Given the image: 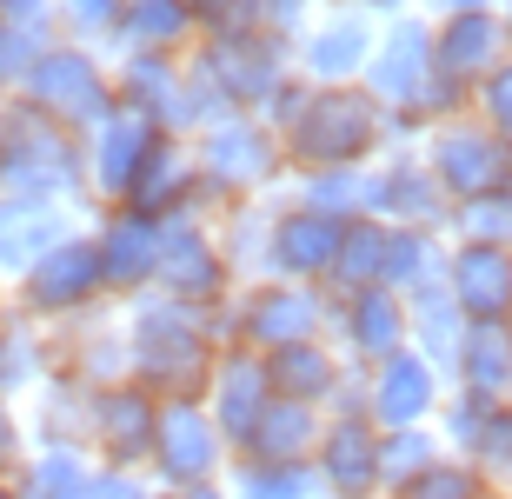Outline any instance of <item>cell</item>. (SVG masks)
<instances>
[{"label": "cell", "mask_w": 512, "mask_h": 499, "mask_svg": "<svg viewBox=\"0 0 512 499\" xmlns=\"http://www.w3.org/2000/svg\"><path fill=\"white\" fill-rule=\"evenodd\" d=\"M439 453H446V440H439L433 426H393V433H380V486H386V499L406 493Z\"/></svg>", "instance_id": "41"}, {"label": "cell", "mask_w": 512, "mask_h": 499, "mask_svg": "<svg viewBox=\"0 0 512 499\" xmlns=\"http://www.w3.org/2000/svg\"><path fill=\"white\" fill-rule=\"evenodd\" d=\"M127 213H140V220H173V213H200V167H193L187 140H153L147 167L133 173L127 200H120Z\"/></svg>", "instance_id": "27"}, {"label": "cell", "mask_w": 512, "mask_h": 499, "mask_svg": "<svg viewBox=\"0 0 512 499\" xmlns=\"http://www.w3.org/2000/svg\"><path fill=\"white\" fill-rule=\"evenodd\" d=\"M94 213L47 207V200H0V287H14L40 253H54L67 233H80Z\"/></svg>", "instance_id": "25"}, {"label": "cell", "mask_w": 512, "mask_h": 499, "mask_svg": "<svg viewBox=\"0 0 512 499\" xmlns=\"http://www.w3.org/2000/svg\"><path fill=\"white\" fill-rule=\"evenodd\" d=\"M326 313H333V293L326 287H306V280H247L220 307H207V327L220 346L273 353V346H293V340H320Z\"/></svg>", "instance_id": "5"}, {"label": "cell", "mask_w": 512, "mask_h": 499, "mask_svg": "<svg viewBox=\"0 0 512 499\" xmlns=\"http://www.w3.org/2000/svg\"><path fill=\"white\" fill-rule=\"evenodd\" d=\"M366 220H386V227H419V233H446L453 200H446V193H439V180L426 173L419 147H386V154L366 167Z\"/></svg>", "instance_id": "15"}, {"label": "cell", "mask_w": 512, "mask_h": 499, "mask_svg": "<svg viewBox=\"0 0 512 499\" xmlns=\"http://www.w3.org/2000/svg\"><path fill=\"white\" fill-rule=\"evenodd\" d=\"M326 340L340 346V360H346V366H380L386 353H399V346H406V300H399L393 287L333 293Z\"/></svg>", "instance_id": "19"}, {"label": "cell", "mask_w": 512, "mask_h": 499, "mask_svg": "<svg viewBox=\"0 0 512 499\" xmlns=\"http://www.w3.org/2000/svg\"><path fill=\"white\" fill-rule=\"evenodd\" d=\"M140 499H187V493H173V486H153L147 480V493H140Z\"/></svg>", "instance_id": "57"}, {"label": "cell", "mask_w": 512, "mask_h": 499, "mask_svg": "<svg viewBox=\"0 0 512 499\" xmlns=\"http://www.w3.org/2000/svg\"><path fill=\"white\" fill-rule=\"evenodd\" d=\"M426 7V20H439V14H479V7H506V0H419Z\"/></svg>", "instance_id": "54"}, {"label": "cell", "mask_w": 512, "mask_h": 499, "mask_svg": "<svg viewBox=\"0 0 512 499\" xmlns=\"http://www.w3.org/2000/svg\"><path fill=\"white\" fill-rule=\"evenodd\" d=\"M320 7H366V0H320Z\"/></svg>", "instance_id": "58"}, {"label": "cell", "mask_w": 512, "mask_h": 499, "mask_svg": "<svg viewBox=\"0 0 512 499\" xmlns=\"http://www.w3.org/2000/svg\"><path fill=\"white\" fill-rule=\"evenodd\" d=\"M419 0H366V14L373 20H393V14H413Z\"/></svg>", "instance_id": "55"}, {"label": "cell", "mask_w": 512, "mask_h": 499, "mask_svg": "<svg viewBox=\"0 0 512 499\" xmlns=\"http://www.w3.org/2000/svg\"><path fill=\"white\" fill-rule=\"evenodd\" d=\"M233 466V446L220 440V426L200 400H160V426H153L147 480L193 493V486H220Z\"/></svg>", "instance_id": "10"}, {"label": "cell", "mask_w": 512, "mask_h": 499, "mask_svg": "<svg viewBox=\"0 0 512 499\" xmlns=\"http://www.w3.org/2000/svg\"><path fill=\"white\" fill-rule=\"evenodd\" d=\"M227 499H320V480H313V466L233 460L227 466Z\"/></svg>", "instance_id": "42"}, {"label": "cell", "mask_w": 512, "mask_h": 499, "mask_svg": "<svg viewBox=\"0 0 512 499\" xmlns=\"http://www.w3.org/2000/svg\"><path fill=\"white\" fill-rule=\"evenodd\" d=\"M120 320H127V380H140L153 400H200L207 393L220 340L200 307H180L147 287L120 300Z\"/></svg>", "instance_id": "1"}, {"label": "cell", "mask_w": 512, "mask_h": 499, "mask_svg": "<svg viewBox=\"0 0 512 499\" xmlns=\"http://www.w3.org/2000/svg\"><path fill=\"white\" fill-rule=\"evenodd\" d=\"M313 480L320 499H386L380 486V426L366 413H326L320 446H313Z\"/></svg>", "instance_id": "17"}, {"label": "cell", "mask_w": 512, "mask_h": 499, "mask_svg": "<svg viewBox=\"0 0 512 499\" xmlns=\"http://www.w3.org/2000/svg\"><path fill=\"white\" fill-rule=\"evenodd\" d=\"M473 120L486 127V134H499L512 147V60H499L493 74L473 87Z\"/></svg>", "instance_id": "48"}, {"label": "cell", "mask_w": 512, "mask_h": 499, "mask_svg": "<svg viewBox=\"0 0 512 499\" xmlns=\"http://www.w3.org/2000/svg\"><path fill=\"white\" fill-rule=\"evenodd\" d=\"M499 27H506V60H512V0L499 7Z\"/></svg>", "instance_id": "56"}, {"label": "cell", "mask_w": 512, "mask_h": 499, "mask_svg": "<svg viewBox=\"0 0 512 499\" xmlns=\"http://www.w3.org/2000/svg\"><path fill=\"white\" fill-rule=\"evenodd\" d=\"M47 373H54V366H47V327L20 320V313L0 300V393H7V400H27Z\"/></svg>", "instance_id": "38"}, {"label": "cell", "mask_w": 512, "mask_h": 499, "mask_svg": "<svg viewBox=\"0 0 512 499\" xmlns=\"http://www.w3.org/2000/svg\"><path fill=\"white\" fill-rule=\"evenodd\" d=\"M306 100H313V80L286 74L280 87H273V100H266V107H260V120H266V127H273V134H286V127H293V120L306 114Z\"/></svg>", "instance_id": "50"}, {"label": "cell", "mask_w": 512, "mask_h": 499, "mask_svg": "<svg viewBox=\"0 0 512 499\" xmlns=\"http://www.w3.org/2000/svg\"><path fill=\"white\" fill-rule=\"evenodd\" d=\"M273 207L280 193L266 200H233L227 213H213V240L227 253V273L247 287V280H266V233H273Z\"/></svg>", "instance_id": "35"}, {"label": "cell", "mask_w": 512, "mask_h": 499, "mask_svg": "<svg viewBox=\"0 0 512 499\" xmlns=\"http://www.w3.org/2000/svg\"><path fill=\"white\" fill-rule=\"evenodd\" d=\"M506 333H512V313H506Z\"/></svg>", "instance_id": "62"}, {"label": "cell", "mask_w": 512, "mask_h": 499, "mask_svg": "<svg viewBox=\"0 0 512 499\" xmlns=\"http://www.w3.org/2000/svg\"><path fill=\"white\" fill-rule=\"evenodd\" d=\"M94 453L87 446H27V460L14 466L20 499H87L94 486Z\"/></svg>", "instance_id": "37"}, {"label": "cell", "mask_w": 512, "mask_h": 499, "mask_svg": "<svg viewBox=\"0 0 512 499\" xmlns=\"http://www.w3.org/2000/svg\"><path fill=\"white\" fill-rule=\"evenodd\" d=\"M433 80V20L426 14H393L380 20L373 34V60H366L360 87L386 107L393 120V147H419V127H413V107Z\"/></svg>", "instance_id": "7"}, {"label": "cell", "mask_w": 512, "mask_h": 499, "mask_svg": "<svg viewBox=\"0 0 512 499\" xmlns=\"http://www.w3.org/2000/svg\"><path fill=\"white\" fill-rule=\"evenodd\" d=\"M193 167H200V220L227 213L233 200H266L286 193V147L260 114H227L187 140Z\"/></svg>", "instance_id": "4"}, {"label": "cell", "mask_w": 512, "mask_h": 499, "mask_svg": "<svg viewBox=\"0 0 512 499\" xmlns=\"http://www.w3.org/2000/svg\"><path fill=\"white\" fill-rule=\"evenodd\" d=\"M280 147H286V180L326 167H373L393 147V120L360 80L353 87H313L306 114L280 134Z\"/></svg>", "instance_id": "3"}, {"label": "cell", "mask_w": 512, "mask_h": 499, "mask_svg": "<svg viewBox=\"0 0 512 499\" xmlns=\"http://www.w3.org/2000/svg\"><path fill=\"white\" fill-rule=\"evenodd\" d=\"M193 14V27H200V40L207 34H253L260 27V0H180Z\"/></svg>", "instance_id": "49"}, {"label": "cell", "mask_w": 512, "mask_h": 499, "mask_svg": "<svg viewBox=\"0 0 512 499\" xmlns=\"http://www.w3.org/2000/svg\"><path fill=\"white\" fill-rule=\"evenodd\" d=\"M419 160H426V173L439 180V193H446L453 207L459 200H486V193H499L506 173H512V147L499 134H486L473 114L426 127V134H419Z\"/></svg>", "instance_id": "11"}, {"label": "cell", "mask_w": 512, "mask_h": 499, "mask_svg": "<svg viewBox=\"0 0 512 499\" xmlns=\"http://www.w3.org/2000/svg\"><path fill=\"white\" fill-rule=\"evenodd\" d=\"M193 40H200V27H193V14L180 0H127L107 60L114 54H193Z\"/></svg>", "instance_id": "32"}, {"label": "cell", "mask_w": 512, "mask_h": 499, "mask_svg": "<svg viewBox=\"0 0 512 499\" xmlns=\"http://www.w3.org/2000/svg\"><path fill=\"white\" fill-rule=\"evenodd\" d=\"M453 386L459 393H473V400H512V333L506 320H479L466 327L459 340V360H453Z\"/></svg>", "instance_id": "33"}, {"label": "cell", "mask_w": 512, "mask_h": 499, "mask_svg": "<svg viewBox=\"0 0 512 499\" xmlns=\"http://www.w3.org/2000/svg\"><path fill=\"white\" fill-rule=\"evenodd\" d=\"M0 200H47V207L94 213L80 134L20 94H0Z\"/></svg>", "instance_id": "2"}, {"label": "cell", "mask_w": 512, "mask_h": 499, "mask_svg": "<svg viewBox=\"0 0 512 499\" xmlns=\"http://www.w3.org/2000/svg\"><path fill=\"white\" fill-rule=\"evenodd\" d=\"M240 287L227 273V253H220V240H213V220H200V213H173V220H160V260H153V293H167V300H180V307H220L227 293Z\"/></svg>", "instance_id": "12"}, {"label": "cell", "mask_w": 512, "mask_h": 499, "mask_svg": "<svg viewBox=\"0 0 512 499\" xmlns=\"http://www.w3.org/2000/svg\"><path fill=\"white\" fill-rule=\"evenodd\" d=\"M54 40H60V27H14V20H0V94H20L27 67H34Z\"/></svg>", "instance_id": "46"}, {"label": "cell", "mask_w": 512, "mask_h": 499, "mask_svg": "<svg viewBox=\"0 0 512 499\" xmlns=\"http://www.w3.org/2000/svg\"><path fill=\"white\" fill-rule=\"evenodd\" d=\"M486 486H479V473L466 460H453V453H439L426 473H419L406 493H393V499H479Z\"/></svg>", "instance_id": "47"}, {"label": "cell", "mask_w": 512, "mask_h": 499, "mask_svg": "<svg viewBox=\"0 0 512 499\" xmlns=\"http://www.w3.org/2000/svg\"><path fill=\"white\" fill-rule=\"evenodd\" d=\"M466 466L479 473L486 493H512V400H499L493 413H486V433L473 440Z\"/></svg>", "instance_id": "43"}, {"label": "cell", "mask_w": 512, "mask_h": 499, "mask_svg": "<svg viewBox=\"0 0 512 499\" xmlns=\"http://www.w3.org/2000/svg\"><path fill=\"white\" fill-rule=\"evenodd\" d=\"M114 100L127 107V114L153 120L167 140H193L200 134L187 54H114Z\"/></svg>", "instance_id": "13"}, {"label": "cell", "mask_w": 512, "mask_h": 499, "mask_svg": "<svg viewBox=\"0 0 512 499\" xmlns=\"http://www.w3.org/2000/svg\"><path fill=\"white\" fill-rule=\"evenodd\" d=\"M479 499H512V493H479Z\"/></svg>", "instance_id": "61"}, {"label": "cell", "mask_w": 512, "mask_h": 499, "mask_svg": "<svg viewBox=\"0 0 512 499\" xmlns=\"http://www.w3.org/2000/svg\"><path fill=\"white\" fill-rule=\"evenodd\" d=\"M386 220H346L340 227V253H333V273H326V293H360V287H380L386 273Z\"/></svg>", "instance_id": "39"}, {"label": "cell", "mask_w": 512, "mask_h": 499, "mask_svg": "<svg viewBox=\"0 0 512 499\" xmlns=\"http://www.w3.org/2000/svg\"><path fill=\"white\" fill-rule=\"evenodd\" d=\"M286 200L326 213V220H360L366 213V167H326V173H293Z\"/></svg>", "instance_id": "40"}, {"label": "cell", "mask_w": 512, "mask_h": 499, "mask_svg": "<svg viewBox=\"0 0 512 499\" xmlns=\"http://www.w3.org/2000/svg\"><path fill=\"white\" fill-rule=\"evenodd\" d=\"M439 400H446V373L426 366L413 346L386 353L380 366H366V420L393 433V426H433Z\"/></svg>", "instance_id": "20"}, {"label": "cell", "mask_w": 512, "mask_h": 499, "mask_svg": "<svg viewBox=\"0 0 512 499\" xmlns=\"http://www.w3.org/2000/svg\"><path fill=\"white\" fill-rule=\"evenodd\" d=\"M320 426L326 413L320 406H300V400H266V413L253 420V433L240 440L233 460H266V466H306L313 460V446H320Z\"/></svg>", "instance_id": "30"}, {"label": "cell", "mask_w": 512, "mask_h": 499, "mask_svg": "<svg viewBox=\"0 0 512 499\" xmlns=\"http://www.w3.org/2000/svg\"><path fill=\"white\" fill-rule=\"evenodd\" d=\"M0 499H20V493H14V480H0Z\"/></svg>", "instance_id": "59"}, {"label": "cell", "mask_w": 512, "mask_h": 499, "mask_svg": "<svg viewBox=\"0 0 512 499\" xmlns=\"http://www.w3.org/2000/svg\"><path fill=\"white\" fill-rule=\"evenodd\" d=\"M373 14L366 7H326L306 20V34L293 40V74L313 87H353L373 60Z\"/></svg>", "instance_id": "16"}, {"label": "cell", "mask_w": 512, "mask_h": 499, "mask_svg": "<svg viewBox=\"0 0 512 499\" xmlns=\"http://www.w3.org/2000/svg\"><path fill=\"white\" fill-rule=\"evenodd\" d=\"M20 420H27V446H87V433H94V393L47 373L20 400Z\"/></svg>", "instance_id": "31"}, {"label": "cell", "mask_w": 512, "mask_h": 499, "mask_svg": "<svg viewBox=\"0 0 512 499\" xmlns=\"http://www.w3.org/2000/svg\"><path fill=\"white\" fill-rule=\"evenodd\" d=\"M459 340H466V313L453 307V293H446V287L413 293V300H406V346H413L426 366H439V373H446V386H453Z\"/></svg>", "instance_id": "36"}, {"label": "cell", "mask_w": 512, "mask_h": 499, "mask_svg": "<svg viewBox=\"0 0 512 499\" xmlns=\"http://www.w3.org/2000/svg\"><path fill=\"white\" fill-rule=\"evenodd\" d=\"M266 360V380H273V393L280 400H300V406H320L326 413V400L340 393V380H346V360H340V346L326 340H293V346H273V353H260Z\"/></svg>", "instance_id": "29"}, {"label": "cell", "mask_w": 512, "mask_h": 499, "mask_svg": "<svg viewBox=\"0 0 512 499\" xmlns=\"http://www.w3.org/2000/svg\"><path fill=\"white\" fill-rule=\"evenodd\" d=\"M446 240H479V247H512V200L486 193V200H459L446 220Z\"/></svg>", "instance_id": "45"}, {"label": "cell", "mask_w": 512, "mask_h": 499, "mask_svg": "<svg viewBox=\"0 0 512 499\" xmlns=\"http://www.w3.org/2000/svg\"><path fill=\"white\" fill-rule=\"evenodd\" d=\"M120 7L127 0H54V27H60V40L107 54L114 47V27H120Z\"/></svg>", "instance_id": "44"}, {"label": "cell", "mask_w": 512, "mask_h": 499, "mask_svg": "<svg viewBox=\"0 0 512 499\" xmlns=\"http://www.w3.org/2000/svg\"><path fill=\"white\" fill-rule=\"evenodd\" d=\"M446 260H453V240H446V233L393 227V233H386V273H380V287H393L399 300L433 293V287H446Z\"/></svg>", "instance_id": "34"}, {"label": "cell", "mask_w": 512, "mask_h": 499, "mask_svg": "<svg viewBox=\"0 0 512 499\" xmlns=\"http://www.w3.org/2000/svg\"><path fill=\"white\" fill-rule=\"evenodd\" d=\"M340 227L346 220H326V213L286 200L273 207V233H266V280H306V287H326L333 273V253H340Z\"/></svg>", "instance_id": "21"}, {"label": "cell", "mask_w": 512, "mask_h": 499, "mask_svg": "<svg viewBox=\"0 0 512 499\" xmlns=\"http://www.w3.org/2000/svg\"><path fill=\"white\" fill-rule=\"evenodd\" d=\"M266 400H273V380H266V360L253 353V346H220V360H213V380L207 393H200V406L213 413V426H220V440L240 453V440L253 433V420L266 413Z\"/></svg>", "instance_id": "24"}, {"label": "cell", "mask_w": 512, "mask_h": 499, "mask_svg": "<svg viewBox=\"0 0 512 499\" xmlns=\"http://www.w3.org/2000/svg\"><path fill=\"white\" fill-rule=\"evenodd\" d=\"M20 100H34L40 114H54L60 127H74V134H94L100 120L120 107L114 100V60L94 54V47H74V40H54V47L27 67Z\"/></svg>", "instance_id": "8"}, {"label": "cell", "mask_w": 512, "mask_h": 499, "mask_svg": "<svg viewBox=\"0 0 512 499\" xmlns=\"http://www.w3.org/2000/svg\"><path fill=\"white\" fill-rule=\"evenodd\" d=\"M446 293H453V307L466 313V327H479V320H506V313H512V247L453 240Z\"/></svg>", "instance_id": "26"}, {"label": "cell", "mask_w": 512, "mask_h": 499, "mask_svg": "<svg viewBox=\"0 0 512 499\" xmlns=\"http://www.w3.org/2000/svg\"><path fill=\"white\" fill-rule=\"evenodd\" d=\"M47 366H54V380H74L87 393L127 380V320H120V300L47 327Z\"/></svg>", "instance_id": "14"}, {"label": "cell", "mask_w": 512, "mask_h": 499, "mask_svg": "<svg viewBox=\"0 0 512 499\" xmlns=\"http://www.w3.org/2000/svg\"><path fill=\"white\" fill-rule=\"evenodd\" d=\"M0 300L20 320H34V327H60V320H80V313L107 307V280H100V253L87 240V227L67 233L54 253H40L14 287H0Z\"/></svg>", "instance_id": "6"}, {"label": "cell", "mask_w": 512, "mask_h": 499, "mask_svg": "<svg viewBox=\"0 0 512 499\" xmlns=\"http://www.w3.org/2000/svg\"><path fill=\"white\" fill-rule=\"evenodd\" d=\"M20 460H27V420H20V400L0 393V480H14Z\"/></svg>", "instance_id": "51"}, {"label": "cell", "mask_w": 512, "mask_h": 499, "mask_svg": "<svg viewBox=\"0 0 512 499\" xmlns=\"http://www.w3.org/2000/svg\"><path fill=\"white\" fill-rule=\"evenodd\" d=\"M153 426H160V400H153L140 380L100 386V393H94V433H87V453H94L100 466H120V473H147Z\"/></svg>", "instance_id": "18"}, {"label": "cell", "mask_w": 512, "mask_h": 499, "mask_svg": "<svg viewBox=\"0 0 512 499\" xmlns=\"http://www.w3.org/2000/svg\"><path fill=\"white\" fill-rule=\"evenodd\" d=\"M87 240L100 253V280H107V300H133V293L153 287V260H160V220H140L127 207H94L87 220Z\"/></svg>", "instance_id": "22"}, {"label": "cell", "mask_w": 512, "mask_h": 499, "mask_svg": "<svg viewBox=\"0 0 512 499\" xmlns=\"http://www.w3.org/2000/svg\"><path fill=\"white\" fill-rule=\"evenodd\" d=\"M313 7H320V0H260V27L280 34V40H300L306 20H313Z\"/></svg>", "instance_id": "52"}, {"label": "cell", "mask_w": 512, "mask_h": 499, "mask_svg": "<svg viewBox=\"0 0 512 499\" xmlns=\"http://www.w3.org/2000/svg\"><path fill=\"white\" fill-rule=\"evenodd\" d=\"M506 60V27H499V7H479V14H439L433 20V67L459 87H479Z\"/></svg>", "instance_id": "28"}, {"label": "cell", "mask_w": 512, "mask_h": 499, "mask_svg": "<svg viewBox=\"0 0 512 499\" xmlns=\"http://www.w3.org/2000/svg\"><path fill=\"white\" fill-rule=\"evenodd\" d=\"M147 493V473H120V466H94V486L87 499H140Z\"/></svg>", "instance_id": "53"}, {"label": "cell", "mask_w": 512, "mask_h": 499, "mask_svg": "<svg viewBox=\"0 0 512 499\" xmlns=\"http://www.w3.org/2000/svg\"><path fill=\"white\" fill-rule=\"evenodd\" d=\"M153 140H160V127L127 114V107H114L94 134H80V147H87V200L94 207H120L127 200L133 173L147 167V154H153Z\"/></svg>", "instance_id": "23"}, {"label": "cell", "mask_w": 512, "mask_h": 499, "mask_svg": "<svg viewBox=\"0 0 512 499\" xmlns=\"http://www.w3.org/2000/svg\"><path fill=\"white\" fill-rule=\"evenodd\" d=\"M187 67L227 100L233 114H260L273 100V87L293 74V40L266 34V27H253V34H207V40H193Z\"/></svg>", "instance_id": "9"}, {"label": "cell", "mask_w": 512, "mask_h": 499, "mask_svg": "<svg viewBox=\"0 0 512 499\" xmlns=\"http://www.w3.org/2000/svg\"><path fill=\"white\" fill-rule=\"evenodd\" d=\"M499 193H506V200H512V173H506V187H499Z\"/></svg>", "instance_id": "60"}]
</instances>
